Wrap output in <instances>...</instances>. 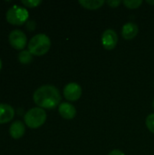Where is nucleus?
<instances>
[{
  "label": "nucleus",
  "mask_w": 154,
  "mask_h": 155,
  "mask_svg": "<svg viewBox=\"0 0 154 155\" xmlns=\"http://www.w3.org/2000/svg\"><path fill=\"white\" fill-rule=\"evenodd\" d=\"M28 11L25 7L20 5H14L10 7L5 15L6 21L14 25H22L28 21Z\"/></svg>",
  "instance_id": "obj_4"
},
{
  "label": "nucleus",
  "mask_w": 154,
  "mask_h": 155,
  "mask_svg": "<svg viewBox=\"0 0 154 155\" xmlns=\"http://www.w3.org/2000/svg\"><path fill=\"white\" fill-rule=\"evenodd\" d=\"M78 3L85 9L96 10L103 5L104 1L103 0H80Z\"/></svg>",
  "instance_id": "obj_12"
},
{
  "label": "nucleus",
  "mask_w": 154,
  "mask_h": 155,
  "mask_svg": "<svg viewBox=\"0 0 154 155\" xmlns=\"http://www.w3.org/2000/svg\"><path fill=\"white\" fill-rule=\"evenodd\" d=\"M15 116L14 108L7 104H0V124H7Z\"/></svg>",
  "instance_id": "obj_9"
},
{
  "label": "nucleus",
  "mask_w": 154,
  "mask_h": 155,
  "mask_svg": "<svg viewBox=\"0 0 154 155\" xmlns=\"http://www.w3.org/2000/svg\"><path fill=\"white\" fill-rule=\"evenodd\" d=\"M25 124L32 129L42 126L46 121V113L40 107H34L26 112L24 116Z\"/></svg>",
  "instance_id": "obj_3"
},
{
  "label": "nucleus",
  "mask_w": 154,
  "mask_h": 155,
  "mask_svg": "<svg viewBox=\"0 0 154 155\" xmlns=\"http://www.w3.org/2000/svg\"><path fill=\"white\" fill-rule=\"evenodd\" d=\"M138 32H139L138 25L132 22L126 23L122 28V35L126 40L133 39L137 35Z\"/></svg>",
  "instance_id": "obj_11"
},
{
  "label": "nucleus",
  "mask_w": 154,
  "mask_h": 155,
  "mask_svg": "<svg viewBox=\"0 0 154 155\" xmlns=\"http://www.w3.org/2000/svg\"><path fill=\"white\" fill-rule=\"evenodd\" d=\"M147 3H148V4H150V5H154V1H150V0H148V1H147Z\"/></svg>",
  "instance_id": "obj_20"
},
{
  "label": "nucleus",
  "mask_w": 154,
  "mask_h": 155,
  "mask_svg": "<svg viewBox=\"0 0 154 155\" xmlns=\"http://www.w3.org/2000/svg\"><path fill=\"white\" fill-rule=\"evenodd\" d=\"M8 41L10 45L15 48V50H24V48L26 46L27 44V37L25 34L19 30V29H15L10 32L9 36H8Z\"/></svg>",
  "instance_id": "obj_5"
},
{
  "label": "nucleus",
  "mask_w": 154,
  "mask_h": 155,
  "mask_svg": "<svg viewBox=\"0 0 154 155\" xmlns=\"http://www.w3.org/2000/svg\"><path fill=\"white\" fill-rule=\"evenodd\" d=\"M106 3H107L108 5H110L111 7L115 8V7H117V6H119V5H121L122 1H121V0H108Z\"/></svg>",
  "instance_id": "obj_17"
},
{
  "label": "nucleus",
  "mask_w": 154,
  "mask_h": 155,
  "mask_svg": "<svg viewBox=\"0 0 154 155\" xmlns=\"http://www.w3.org/2000/svg\"><path fill=\"white\" fill-rule=\"evenodd\" d=\"M64 96L69 102H75L82 96V87L76 83H70L64 88Z\"/></svg>",
  "instance_id": "obj_6"
},
{
  "label": "nucleus",
  "mask_w": 154,
  "mask_h": 155,
  "mask_svg": "<svg viewBox=\"0 0 154 155\" xmlns=\"http://www.w3.org/2000/svg\"><path fill=\"white\" fill-rule=\"evenodd\" d=\"M152 107H153V109H154V99H153V102H152Z\"/></svg>",
  "instance_id": "obj_22"
},
{
  "label": "nucleus",
  "mask_w": 154,
  "mask_h": 155,
  "mask_svg": "<svg viewBox=\"0 0 154 155\" xmlns=\"http://www.w3.org/2000/svg\"><path fill=\"white\" fill-rule=\"evenodd\" d=\"M18 61L23 64H27L32 62L33 54L28 50H23L18 54Z\"/></svg>",
  "instance_id": "obj_13"
},
{
  "label": "nucleus",
  "mask_w": 154,
  "mask_h": 155,
  "mask_svg": "<svg viewBox=\"0 0 154 155\" xmlns=\"http://www.w3.org/2000/svg\"><path fill=\"white\" fill-rule=\"evenodd\" d=\"M1 68H2V61L0 59V70H1Z\"/></svg>",
  "instance_id": "obj_21"
},
{
  "label": "nucleus",
  "mask_w": 154,
  "mask_h": 155,
  "mask_svg": "<svg viewBox=\"0 0 154 155\" xmlns=\"http://www.w3.org/2000/svg\"><path fill=\"white\" fill-rule=\"evenodd\" d=\"M146 126L151 133L154 134V114H151L146 118Z\"/></svg>",
  "instance_id": "obj_16"
},
{
  "label": "nucleus",
  "mask_w": 154,
  "mask_h": 155,
  "mask_svg": "<svg viewBox=\"0 0 154 155\" xmlns=\"http://www.w3.org/2000/svg\"><path fill=\"white\" fill-rule=\"evenodd\" d=\"M25 133V125L21 121L14 122L9 127V134L15 140H18L22 138Z\"/></svg>",
  "instance_id": "obj_10"
},
{
  "label": "nucleus",
  "mask_w": 154,
  "mask_h": 155,
  "mask_svg": "<svg viewBox=\"0 0 154 155\" xmlns=\"http://www.w3.org/2000/svg\"><path fill=\"white\" fill-rule=\"evenodd\" d=\"M26 28L29 31H33L35 29V22L34 20H28L26 22Z\"/></svg>",
  "instance_id": "obj_18"
},
{
  "label": "nucleus",
  "mask_w": 154,
  "mask_h": 155,
  "mask_svg": "<svg viewBox=\"0 0 154 155\" xmlns=\"http://www.w3.org/2000/svg\"><path fill=\"white\" fill-rule=\"evenodd\" d=\"M33 99L38 107L51 110L59 105L62 97L59 90L55 86L51 84H44L34 91Z\"/></svg>",
  "instance_id": "obj_1"
},
{
  "label": "nucleus",
  "mask_w": 154,
  "mask_h": 155,
  "mask_svg": "<svg viewBox=\"0 0 154 155\" xmlns=\"http://www.w3.org/2000/svg\"><path fill=\"white\" fill-rule=\"evenodd\" d=\"M51 47V40L44 34H37L28 43V51L33 55H44Z\"/></svg>",
  "instance_id": "obj_2"
},
{
  "label": "nucleus",
  "mask_w": 154,
  "mask_h": 155,
  "mask_svg": "<svg viewBox=\"0 0 154 155\" xmlns=\"http://www.w3.org/2000/svg\"><path fill=\"white\" fill-rule=\"evenodd\" d=\"M21 3L25 6V7H29V8H34L38 6L42 1L41 0H22Z\"/></svg>",
  "instance_id": "obj_15"
},
{
  "label": "nucleus",
  "mask_w": 154,
  "mask_h": 155,
  "mask_svg": "<svg viewBox=\"0 0 154 155\" xmlns=\"http://www.w3.org/2000/svg\"><path fill=\"white\" fill-rule=\"evenodd\" d=\"M108 155H125L122 151H120V150H113L112 152H110L109 153V154Z\"/></svg>",
  "instance_id": "obj_19"
},
{
  "label": "nucleus",
  "mask_w": 154,
  "mask_h": 155,
  "mask_svg": "<svg viewBox=\"0 0 154 155\" xmlns=\"http://www.w3.org/2000/svg\"><path fill=\"white\" fill-rule=\"evenodd\" d=\"M143 4L142 0H124L123 5L129 9H136L140 7Z\"/></svg>",
  "instance_id": "obj_14"
},
{
  "label": "nucleus",
  "mask_w": 154,
  "mask_h": 155,
  "mask_svg": "<svg viewBox=\"0 0 154 155\" xmlns=\"http://www.w3.org/2000/svg\"><path fill=\"white\" fill-rule=\"evenodd\" d=\"M59 114L66 120H72L76 115L75 107L70 103H61L58 106Z\"/></svg>",
  "instance_id": "obj_8"
},
{
  "label": "nucleus",
  "mask_w": 154,
  "mask_h": 155,
  "mask_svg": "<svg viewBox=\"0 0 154 155\" xmlns=\"http://www.w3.org/2000/svg\"><path fill=\"white\" fill-rule=\"evenodd\" d=\"M118 43V35L113 29H106L102 35V45L106 50H113Z\"/></svg>",
  "instance_id": "obj_7"
}]
</instances>
